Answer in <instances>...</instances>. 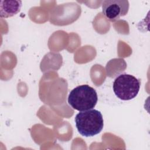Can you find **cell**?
Here are the masks:
<instances>
[{
	"mask_svg": "<svg viewBox=\"0 0 150 150\" xmlns=\"http://www.w3.org/2000/svg\"><path fill=\"white\" fill-rule=\"evenodd\" d=\"M74 120L79 132L86 137L99 134L104 127L103 115L96 109L80 111L76 115Z\"/></svg>",
	"mask_w": 150,
	"mask_h": 150,
	"instance_id": "6da1fadb",
	"label": "cell"
},
{
	"mask_svg": "<svg viewBox=\"0 0 150 150\" xmlns=\"http://www.w3.org/2000/svg\"><path fill=\"white\" fill-rule=\"evenodd\" d=\"M98 101L97 92L87 84L78 86L68 96V103L74 110L83 111L93 109Z\"/></svg>",
	"mask_w": 150,
	"mask_h": 150,
	"instance_id": "7a4b0ae2",
	"label": "cell"
},
{
	"mask_svg": "<svg viewBox=\"0 0 150 150\" xmlns=\"http://www.w3.org/2000/svg\"><path fill=\"white\" fill-rule=\"evenodd\" d=\"M140 86L139 79L131 74H121L114 80L112 88L118 98L122 100H130L137 96Z\"/></svg>",
	"mask_w": 150,
	"mask_h": 150,
	"instance_id": "3957f363",
	"label": "cell"
},
{
	"mask_svg": "<svg viewBox=\"0 0 150 150\" xmlns=\"http://www.w3.org/2000/svg\"><path fill=\"white\" fill-rule=\"evenodd\" d=\"M129 5L126 0H105L102 3V12L109 21L115 22L128 13Z\"/></svg>",
	"mask_w": 150,
	"mask_h": 150,
	"instance_id": "277c9868",
	"label": "cell"
},
{
	"mask_svg": "<svg viewBox=\"0 0 150 150\" xmlns=\"http://www.w3.org/2000/svg\"><path fill=\"white\" fill-rule=\"evenodd\" d=\"M22 1H1L0 12L1 18L11 17L18 13L21 8Z\"/></svg>",
	"mask_w": 150,
	"mask_h": 150,
	"instance_id": "5b68a950",
	"label": "cell"
}]
</instances>
